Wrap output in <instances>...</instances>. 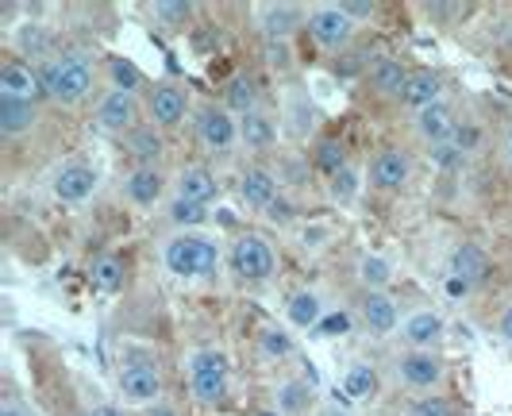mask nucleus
Wrapping results in <instances>:
<instances>
[{
  "label": "nucleus",
  "instance_id": "nucleus-1",
  "mask_svg": "<svg viewBox=\"0 0 512 416\" xmlns=\"http://www.w3.org/2000/svg\"><path fill=\"white\" fill-rule=\"evenodd\" d=\"M39 78H43V93H47L54 104L74 108V104H81L89 93H93L97 70H93V62H89V54L74 51V54H58V58H51V62L39 70Z\"/></svg>",
  "mask_w": 512,
  "mask_h": 416
},
{
  "label": "nucleus",
  "instance_id": "nucleus-2",
  "mask_svg": "<svg viewBox=\"0 0 512 416\" xmlns=\"http://www.w3.org/2000/svg\"><path fill=\"white\" fill-rule=\"evenodd\" d=\"M166 266L178 278H212L220 266V243L208 235L181 232L166 243Z\"/></svg>",
  "mask_w": 512,
  "mask_h": 416
},
{
  "label": "nucleus",
  "instance_id": "nucleus-3",
  "mask_svg": "<svg viewBox=\"0 0 512 416\" xmlns=\"http://www.w3.org/2000/svg\"><path fill=\"white\" fill-rule=\"evenodd\" d=\"M228 355L224 351H197L189 359V386L197 393V401L220 405L228 397Z\"/></svg>",
  "mask_w": 512,
  "mask_h": 416
},
{
  "label": "nucleus",
  "instance_id": "nucleus-4",
  "mask_svg": "<svg viewBox=\"0 0 512 416\" xmlns=\"http://www.w3.org/2000/svg\"><path fill=\"white\" fill-rule=\"evenodd\" d=\"M231 270L239 282H266L278 270V255L262 235H239L231 243Z\"/></svg>",
  "mask_w": 512,
  "mask_h": 416
},
{
  "label": "nucleus",
  "instance_id": "nucleus-5",
  "mask_svg": "<svg viewBox=\"0 0 512 416\" xmlns=\"http://www.w3.org/2000/svg\"><path fill=\"white\" fill-rule=\"evenodd\" d=\"M308 35L324 51H343L355 39V20L339 4H320L308 12Z\"/></svg>",
  "mask_w": 512,
  "mask_h": 416
},
{
  "label": "nucleus",
  "instance_id": "nucleus-6",
  "mask_svg": "<svg viewBox=\"0 0 512 416\" xmlns=\"http://www.w3.org/2000/svg\"><path fill=\"white\" fill-rule=\"evenodd\" d=\"M197 139L208 155H231V147L239 143V120L224 104H205L197 116Z\"/></svg>",
  "mask_w": 512,
  "mask_h": 416
},
{
  "label": "nucleus",
  "instance_id": "nucleus-7",
  "mask_svg": "<svg viewBox=\"0 0 512 416\" xmlns=\"http://www.w3.org/2000/svg\"><path fill=\"white\" fill-rule=\"evenodd\" d=\"M97 124L112 135H131L139 128V101L135 93H124V89H108L97 104Z\"/></svg>",
  "mask_w": 512,
  "mask_h": 416
},
{
  "label": "nucleus",
  "instance_id": "nucleus-8",
  "mask_svg": "<svg viewBox=\"0 0 512 416\" xmlns=\"http://www.w3.org/2000/svg\"><path fill=\"white\" fill-rule=\"evenodd\" d=\"M147 112H151L154 128H178L189 112V93L174 81H158L147 97Z\"/></svg>",
  "mask_w": 512,
  "mask_h": 416
},
{
  "label": "nucleus",
  "instance_id": "nucleus-9",
  "mask_svg": "<svg viewBox=\"0 0 512 416\" xmlns=\"http://www.w3.org/2000/svg\"><path fill=\"white\" fill-rule=\"evenodd\" d=\"M412 178V162L405 151H397V147H382L378 155L370 158V185L374 189H385V193H393V189H405Z\"/></svg>",
  "mask_w": 512,
  "mask_h": 416
},
{
  "label": "nucleus",
  "instance_id": "nucleus-10",
  "mask_svg": "<svg viewBox=\"0 0 512 416\" xmlns=\"http://www.w3.org/2000/svg\"><path fill=\"white\" fill-rule=\"evenodd\" d=\"M397 378L409 390H436L439 382H443V363L432 351H405L397 359Z\"/></svg>",
  "mask_w": 512,
  "mask_h": 416
},
{
  "label": "nucleus",
  "instance_id": "nucleus-11",
  "mask_svg": "<svg viewBox=\"0 0 512 416\" xmlns=\"http://www.w3.org/2000/svg\"><path fill=\"white\" fill-rule=\"evenodd\" d=\"M120 393L128 397L131 405H151L162 393V374L151 363H128L120 370Z\"/></svg>",
  "mask_w": 512,
  "mask_h": 416
},
{
  "label": "nucleus",
  "instance_id": "nucleus-12",
  "mask_svg": "<svg viewBox=\"0 0 512 416\" xmlns=\"http://www.w3.org/2000/svg\"><path fill=\"white\" fill-rule=\"evenodd\" d=\"M93 189H97V174L89 170V166H62L58 174H54V197L62 201V205H81V201H89L93 197Z\"/></svg>",
  "mask_w": 512,
  "mask_h": 416
},
{
  "label": "nucleus",
  "instance_id": "nucleus-13",
  "mask_svg": "<svg viewBox=\"0 0 512 416\" xmlns=\"http://www.w3.org/2000/svg\"><path fill=\"white\" fill-rule=\"evenodd\" d=\"M0 97L35 101V97H47V93H43V78L31 66H24V62H4L0 66Z\"/></svg>",
  "mask_w": 512,
  "mask_h": 416
},
{
  "label": "nucleus",
  "instance_id": "nucleus-14",
  "mask_svg": "<svg viewBox=\"0 0 512 416\" xmlns=\"http://www.w3.org/2000/svg\"><path fill=\"white\" fill-rule=\"evenodd\" d=\"M401 339L409 343V351H432L439 339H443V316L432 309L412 312L401 328Z\"/></svg>",
  "mask_w": 512,
  "mask_h": 416
},
{
  "label": "nucleus",
  "instance_id": "nucleus-15",
  "mask_svg": "<svg viewBox=\"0 0 512 416\" xmlns=\"http://www.w3.org/2000/svg\"><path fill=\"white\" fill-rule=\"evenodd\" d=\"M416 131H420V139L424 143H432V147H443V143H451V135H455V112H451V104H432V108H424V112H416Z\"/></svg>",
  "mask_w": 512,
  "mask_h": 416
},
{
  "label": "nucleus",
  "instance_id": "nucleus-16",
  "mask_svg": "<svg viewBox=\"0 0 512 416\" xmlns=\"http://www.w3.org/2000/svg\"><path fill=\"white\" fill-rule=\"evenodd\" d=\"M409 78H412V70H405V62H397V58H378V62L370 66V93H374V97H397V101H401Z\"/></svg>",
  "mask_w": 512,
  "mask_h": 416
},
{
  "label": "nucleus",
  "instance_id": "nucleus-17",
  "mask_svg": "<svg viewBox=\"0 0 512 416\" xmlns=\"http://www.w3.org/2000/svg\"><path fill=\"white\" fill-rule=\"evenodd\" d=\"M239 197L247 201V208H266L270 212V205L278 201V178L270 174V170H262V166H251L243 178H239Z\"/></svg>",
  "mask_w": 512,
  "mask_h": 416
},
{
  "label": "nucleus",
  "instance_id": "nucleus-18",
  "mask_svg": "<svg viewBox=\"0 0 512 416\" xmlns=\"http://www.w3.org/2000/svg\"><path fill=\"white\" fill-rule=\"evenodd\" d=\"M162 189H166V178L158 170H151V166H135L124 178V197L139 208H151L162 197Z\"/></svg>",
  "mask_w": 512,
  "mask_h": 416
},
{
  "label": "nucleus",
  "instance_id": "nucleus-19",
  "mask_svg": "<svg viewBox=\"0 0 512 416\" xmlns=\"http://www.w3.org/2000/svg\"><path fill=\"white\" fill-rule=\"evenodd\" d=\"M439 97H443V78L432 74V70H412L409 85L401 93V104L412 108V112H424V108L439 104Z\"/></svg>",
  "mask_w": 512,
  "mask_h": 416
},
{
  "label": "nucleus",
  "instance_id": "nucleus-20",
  "mask_svg": "<svg viewBox=\"0 0 512 416\" xmlns=\"http://www.w3.org/2000/svg\"><path fill=\"white\" fill-rule=\"evenodd\" d=\"M362 324L374 336H389L397 328V301L389 293H366L362 297Z\"/></svg>",
  "mask_w": 512,
  "mask_h": 416
},
{
  "label": "nucleus",
  "instance_id": "nucleus-21",
  "mask_svg": "<svg viewBox=\"0 0 512 416\" xmlns=\"http://www.w3.org/2000/svg\"><path fill=\"white\" fill-rule=\"evenodd\" d=\"M486 274H489V259L478 243H462V247H455V255H451V278H459V282H466V286H478Z\"/></svg>",
  "mask_w": 512,
  "mask_h": 416
},
{
  "label": "nucleus",
  "instance_id": "nucleus-22",
  "mask_svg": "<svg viewBox=\"0 0 512 416\" xmlns=\"http://www.w3.org/2000/svg\"><path fill=\"white\" fill-rule=\"evenodd\" d=\"M39 120V108L35 101H16V97H0V135H24L35 128Z\"/></svg>",
  "mask_w": 512,
  "mask_h": 416
},
{
  "label": "nucleus",
  "instance_id": "nucleus-23",
  "mask_svg": "<svg viewBox=\"0 0 512 416\" xmlns=\"http://www.w3.org/2000/svg\"><path fill=\"white\" fill-rule=\"evenodd\" d=\"M128 155L139 162V166H151L158 170V158L166 155V143H162V135L154 124H139V128L128 135Z\"/></svg>",
  "mask_w": 512,
  "mask_h": 416
},
{
  "label": "nucleus",
  "instance_id": "nucleus-24",
  "mask_svg": "<svg viewBox=\"0 0 512 416\" xmlns=\"http://www.w3.org/2000/svg\"><path fill=\"white\" fill-rule=\"evenodd\" d=\"M178 197L193 201V205H208L216 197V174L205 166H185L178 178Z\"/></svg>",
  "mask_w": 512,
  "mask_h": 416
},
{
  "label": "nucleus",
  "instance_id": "nucleus-25",
  "mask_svg": "<svg viewBox=\"0 0 512 416\" xmlns=\"http://www.w3.org/2000/svg\"><path fill=\"white\" fill-rule=\"evenodd\" d=\"M239 139H243V147H247V151H266V147L278 139V131H274V120H270L266 112L239 116Z\"/></svg>",
  "mask_w": 512,
  "mask_h": 416
},
{
  "label": "nucleus",
  "instance_id": "nucleus-26",
  "mask_svg": "<svg viewBox=\"0 0 512 416\" xmlns=\"http://www.w3.org/2000/svg\"><path fill=\"white\" fill-rule=\"evenodd\" d=\"M293 27H297V8H289V4H266L262 8V31H266V43H285L289 35H293Z\"/></svg>",
  "mask_w": 512,
  "mask_h": 416
},
{
  "label": "nucleus",
  "instance_id": "nucleus-27",
  "mask_svg": "<svg viewBox=\"0 0 512 416\" xmlns=\"http://www.w3.org/2000/svg\"><path fill=\"white\" fill-rule=\"evenodd\" d=\"M343 393H347L351 401L374 397V393H378V370H374L370 363L347 366V374H343Z\"/></svg>",
  "mask_w": 512,
  "mask_h": 416
},
{
  "label": "nucleus",
  "instance_id": "nucleus-28",
  "mask_svg": "<svg viewBox=\"0 0 512 416\" xmlns=\"http://www.w3.org/2000/svg\"><path fill=\"white\" fill-rule=\"evenodd\" d=\"M224 108L228 112H239V116H251V112H258V89L255 81L247 78V74H239V78L228 81V93H224Z\"/></svg>",
  "mask_w": 512,
  "mask_h": 416
},
{
  "label": "nucleus",
  "instance_id": "nucleus-29",
  "mask_svg": "<svg viewBox=\"0 0 512 416\" xmlns=\"http://www.w3.org/2000/svg\"><path fill=\"white\" fill-rule=\"evenodd\" d=\"M289 320L297 324V328H320V320H324V309H320V297L316 293H293L289 297Z\"/></svg>",
  "mask_w": 512,
  "mask_h": 416
},
{
  "label": "nucleus",
  "instance_id": "nucleus-30",
  "mask_svg": "<svg viewBox=\"0 0 512 416\" xmlns=\"http://www.w3.org/2000/svg\"><path fill=\"white\" fill-rule=\"evenodd\" d=\"M312 405V386L308 382H282L278 386V413L282 416H301Z\"/></svg>",
  "mask_w": 512,
  "mask_h": 416
},
{
  "label": "nucleus",
  "instance_id": "nucleus-31",
  "mask_svg": "<svg viewBox=\"0 0 512 416\" xmlns=\"http://www.w3.org/2000/svg\"><path fill=\"white\" fill-rule=\"evenodd\" d=\"M312 162H316V170H320V174H328V178H335L339 170H347V166H351V162H347V151H343V143H339V139H320V147H316Z\"/></svg>",
  "mask_w": 512,
  "mask_h": 416
},
{
  "label": "nucleus",
  "instance_id": "nucleus-32",
  "mask_svg": "<svg viewBox=\"0 0 512 416\" xmlns=\"http://www.w3.org/2000/svg\"><path fill=\"white\" fill-rule=\"evenodd\" d=\"M93 286L101 289V293H116V289L124 286V262L116 259V255H104V259L93 262Z\"/></svg>",
  "mask_w": 512,
  "mask_h": 416
},
{
  "label": "nucleus",
  "instance_id": "nucleus-33",
  "mask_svg": "<svg viewBox=\"0 0 512 416\" xmlns=\"http://www.w3.org/2000/svg\"><path fill=\"white\" fill-rule=\"evenodd\" d=\"M359 278H362V286H366V293H382V289L389 286V278H393V270H389V262L378 259V255H366V259L359 262Z\"/></svg>",
  "mask_w": 512,
  "mask_h": 416
},
{
  "label": "nucleus",
  "instance_id": "nucleus-34",
  "mask_svg": "<svg viewBox=\"0 0 512 416\" xmlns=\"http://www.w3.org/2000/svg\"><path fill=\"white\" fill-rule=\"evenodd\" d=\"M108 74H112V89H124V93H135L143 85V74L131 58H108Z\"/></svg>",
  "mask_w": 512,
  "mask_h": 416
},
{
  "label": "nucleus",
  "instance_id": "nucleus-35",
  "mask_svg": "<svg viewBox=\"0 0 512 416\" xmlns=\"http://www.w3.org/2000/svg\"><path fill=\"white\" fill-rule=\"evenodd\" d=\"M258 347H262L266 359H285V355H293V336H285L282 328H262Z\"/></svg>",
  "mask_w": 512,
  "mask_h": 416
},
{
  "label": "nucleus",
  "instance_id": "nucleus-36",
  "mask_svg": "<svg viewBox=\"0 0 512 416\" xmlns=\"http://www.w3.org/2000/svg\"><path fill=\"white\" fill-rule=\"evenodd\" d=\"M170 220L178 224V228H197V224H205L208 220V208L205 205H193V201H174L170 205Z\"/></svg>",
  "mask_w": 512,
  "mask_h": 416
},
{
  "label": "nucleus",
  "instance_id": "nucleus-37",
  "mask_svg": "<svg viewBox=\"0 0 512 416\" xmlns=\"http://www.w3.org/2000/svg\"><path fill=\"white\" fill-rule=\"evenodd\" d=\"M405 416H455V409H451V401H447V397L428 393V397H416Z\"/></svg>",
  "mask_w": 512,
  "mask_h": 416
},
{
  "label": "nucleus",
  "instance_id": "nucleus-38",
  "mask_svg": "<svg viewBox=\"0 0 512 416\" xmlns=\"http://www.w3.org/2000/svg\"><path fill=\"white\" fill-rule=\"evenodd\" d=\"M154 16L158 20H166V27L170 31H178V27H185L189 24V16H193V4H154Z\"/></svg>",
  "mask_w": 512,
  "mask_h": 416
},
{
  "label": "nucleus",
  "instance_id": "nucleus-39",
  "mask_svg": "<svg viewBox=\"0 0 512 416\" xmlns=\"http://www.w3.org/2000/svg\"><path fill=\"white\" fill-rule=\"evenodd\" d=\"M328 189H332L335 201H351V197L359 193V170H355V166L339 170V174L332 178V185H328Z\"/></svg>",
  "mask_w": 512,
  "mask_h": 416
},
{
  "label": "nucleus",
  "instance_id": "nucleus-40",
  "mask_svg": "<svg viewBox=\"0 0 512 416\" xmlns=\"http://www.w3.org/2000/svg\"><path fill=\"white\" fill-rule=\"evenodd\" d=\"M432 158H436L439 170H455V166H462V147L459 143H443V147L432 151Z\"/></svg>",
  "mask_w": 512,
  "mask_h": 416
},
{
  "label": "nucleus",
  "instance_id": "nucleus-41",
  "mask_svg": "<svg viewBox=\"0 0 512 416\" xmlns=\"http://www.w3.org/2000/svg\"><path fill=\"white\" fill-rule=\"evenodd\" d=\"M316 332H320V336H343V332H351V316H347V312H332V316L320 320Z\"/></svg>",
  "mask_w": 512,
  "mask_h": 416
},
{
  "label": "nucleus",
  "instance_id": "nucleus-42",
  "mask_svg": "<svg viewBox=\"0 0 512 416\" xmlns=\"http://www.w3.org/2000/svg\"><path fill=\"white\" fill-rule=\"evenodd\" d=\"M339 8H343V12L351 16V20H370V16L378 12L374 4H355V0H347V4H339Z\"/></svg>",
  "mask_w": 512,
  "mask_h": 416
},
{
  "label": "nucleus",
  "instance_id": "nucleus-43",
  "mask_svg": "<svg viewBox=\"0 0 512 416\" xmlns=\"http://www.w3.org/2000/svg\"><path fill=\"white\" fill-rule=\"evenodd\" d=\"M443 289H447V297H466V293H470V286H466V282H459V278H447V282H443Z\"/></svg>",
  "mask_w": 512,
  "mask_h": 416
},
{
  "label": "nucleus",
  "instance_id": "nucleus-44",
  "mask_svg": "<svg viewBox=\"0 0 512 416\" xmlns=\"http://www.w3.org/2000/svg\"><path fill=\"white\" fill-rule=\"evenodd\" d=\"M289 216H293V212H289L285 201H274V205H270V220H289Z\"/></svg>",
  "mask_w": 512,
  "mask_h": 416
},
{
  "label": "nucleus",
  "instance_id": "nucleus-45",
  "mask_svg": "<svg viewBox=\"0 0 512 416\" xmlns=\"http://www.w3.org/2000/svg\"><path fill=\"white\" fill-rule=\"evenodd\" d=\"M497 328H501V336H505V339H512V305L501 312V324H497Z\"/></svg>",
  "mask_w": 512,
  "mask_h": 416
},
{
  "label": "nucleus",
  "instance_id": "nucleus-46",
  "mask_svg": "<svg viewBox=\"0 0 512 416\" xmlns=\"http://www.w3.org/2000/svg\"><path fill=\"white\" fill-rule=\"evenodd\" d=\"M89 416H128V413H124V409H116V405H97Z\"/></svg>",
  "mask_w": 512,
  "mask_h": 416
},
{
  "label": "nucleus",
  "instance_id": "nucleus-47",
  "mask_svg": "<svg viewBox=\"0 0 512 416\" xmlns=\"http://www.w3.org/2000/svg\"><path fill=\"white\" fill-rule=\"evenodd\" d=\"M0 416H31V413H24V409H20V405H12V401H4Z\"/></svg>",
  "mask_w": 512,
  "mask_h": 416
},
{
  "label": "nucleus",
  "instance_id": "nucleus-48",
  "mask_svg": "<svg viewBox=\"0 0 512 416\" xmlns=\"http://www.w3.org/2000/svg\"><path fill=\"white\" fill-rule=\"evenodd\" d=\"M147 416H178V413H174V409H162V405H154V409Z\"/></svg>",
  "mask_w": 512,
  "mask_h": 416
},
{
  "label": "nucleus",
  "instance_id": "nucleus-49",
  "mask_svg": "<svg viewBox=\"0 0 512 416\" xmlns=\"http://www.w3.org/2000/svg\"><path fill=\"white\" fill-rule=\"evenodd\" d=\"M258 416H282V413H258Z\"/></svg>",
  "mask_w": 512,
  "mask_h": 416
},
{
  "label": "nucleus",
  "instance_id": "nucleus-50",
  "mask_svg": "<svg viewBox=\"0 0 512 416\" xmlns=\"http://www.w3.org/2000/svg\"><path fill=\"white\" fill-rule=\"evenodd\" d=\"M509 162H512V139H509Z\"/></svg>",
  "mask_w": 512,
  "mask_h": 416
}]
</instances>
